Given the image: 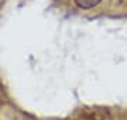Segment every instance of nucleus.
Wrapping results in <instances>:
<instances>
[{
  "label": "nucleus",
  "mask_w": 127,
  "mask_h": 120,
  "mask_svg": "<svg viewBox=\"0 0 127 120\" xmlns=\"http://www.w3.org/2000/svg\"><path fill=\"white\" fill-rule=\"evenodd\" d=\"M75 4L79 7V9H83V10H88V9H92L97 6L102 1V0H73Z\"/></svg>",
  "instance_id": "f257e3e1"
}]
</instances>
